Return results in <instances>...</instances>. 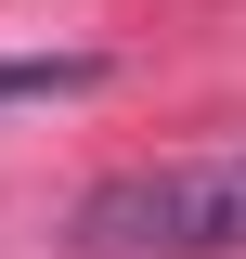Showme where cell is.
<instances>
[{
    "label": "cell",
    "mask_w": 246,
    "mask_h": 259,
    "mask_svg": "<svg viewBox=\"0 0 246 259\" xmlns=\"http://www.w3.org/2000/svg\"><path fill=\"white\" fill-rule=\"evenodd\" d=\"M65 233H78V259H246V143L104 168Z\"/></svg>",
    "instance_id": "6da1fadb"
},
{
    "label": "cell",
    "mask_w": 246,
    "mask_h": 259,
    "mask_svg": "<svg viewBox=\"0 0 246 259\" xmlns=\"http://www.w3.org/2000/svg\"><path fill=\"white\" fill-rule=\"evenodd\" d=\"M104 91V52H0V104H78Z\"/></svg>",
    "instance_id": "7a4b0ae2"
}]
</instances>
